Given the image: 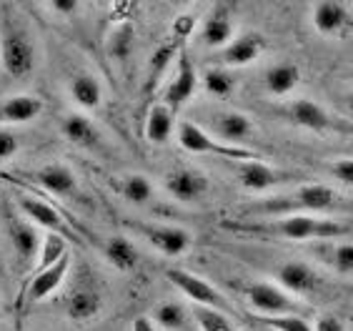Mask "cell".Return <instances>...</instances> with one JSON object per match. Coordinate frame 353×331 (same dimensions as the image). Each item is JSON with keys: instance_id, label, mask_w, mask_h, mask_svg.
<instances>
[{"instance_id": "cell-45", "label": "cell", "mask_w": 353, "mask_h": 331, "mask_svg": "<svg viewBox=\"0 0 353 331\" xmlns=\"http://www.w3.org/2000/svg\"><path fill=\"white\" fill-rule=\"evenodd\" d=\"M351 98H353V95H351Z\"/></svg>"}, {"instance_id": "cell-6", "label": "cell", "mask_w": 353, "mask_h": 331, "mask_svg": "<svg viewBox=\"0 0 353 331\" xmlns=\"http://www.w3.org/2000/svg\"><path fill=\"white\" fill-rule=\"evenodd\" d=\"M178 143L188 153H213V155H221V158H231L236 163L261 158L259 153H253V151L243 149V146H228V143L216 141L208 131H203L198 123H190V121L178 123Z\"/></svg>"}, {"instance_id": "cell-28", "label": "cell", "mask_w": 353, "mask_h": 331, "mask_svg": "<svg viewBox=\"0 0 353 331\" xmlns=\"http://www.w3.org/2000/svg\"><path fill=\"white\" fill-rule=\"evenodd\" d=\"M176 129V121H173V111L165 106V103H156L153 108L145 115V138L156 146H163L170 141Z\"/></svg>"}, {"instance_id": "cell-43", "label": "cell", "mask_w": 353, "mask_h": 331, "mask_svg": "<svg viewBox=\"0 0 353 331\" xmlns=\"http://www.w3.org/2000/svg\"><path fill=\"white\" fill-rule=\"evenodd\" d=\"M348 153H351V155H348V158H353V141L348 143Z\"/></svg>"}, {"instance_id": "cell-35", "label": "cell", "mask_w": 353, "mask_h": 331, "mask_svg": "<svg viewBox=\"0 0 353 331\" xmlns=\"http://www.w3.org/2000/svg\"><path fill=\"white\" fill-rule=\"evenodd\" d=\"M68 251V238L58 236V234H46L43 236V243H41V254H38V269H50L53 264H58Z\"/></svg>"}, {"instance_id": "cell-4", "label": "cell", "mask_w": 353, "mask_h": 331, "mask_svg": "<svg viewBox=\"0 0 353 331\" xmlns=\"http://www.w3.org/2000/svg\"><path fill=\"white\" fill-rule=\"evenodd\" d=\"M279 115L283 121L291 123V126H299V129L316 131V133L333 131V133H343L353 138V123L341 121L339 115L328 113L323 106L306 101V98H299V101H291V103H285V106H281Z\"/></svg>"}, {"instance_id": "cell-27", "label": "cell", "mask_w": 353, "mask_h": 331, "mask_svg": "<svg viewBox=\"0 0 353 331\" xmlns=\"http://www.w3.org/2000/svg\"><path fill=\"white\" fill-rule=\"evenodd\" d=\"M70 98L75 106H81L83 111H95L103 101V86L101 81L90 73H75L70 78Z\"/></svg>"}, {"instance_id": "cell-44", "label": "cell", "mask_w": 353, "mask_h": 331, "mask_svg": "<svg viewBox=\"0 0 353 331\" xmlns=\"http://www.w3.org/2000/svg\"><path fill=\"white\" fill-rule=\"evenodd\" d=\"M265 331H268V329H265Z\"/></svg>"}, {"instance_id": "cell-7", "label": "cell", "mask_w": 353, "mask_h": 331, "mask_svg": "<svg viewBox=\"0 0 353 331\" xmlns=\"http://www.w3.org/2000/svg\"><path fill=\"white\" fill-rule=\"evenodd\" d=\"M125 229H130L133 234H138L141 238L153 246L156 251H161L163 256L168 258H176V256H183L185 251L190 249V243H193V236H190L188 231L181 229V226H165V223H143V221H130L125 218L123 221Z\"/></svg>"}, {"instance_id": "cell-8", "label": "cell", "mask_w": 353, "mask_h": 331, "mask_svg": "<svg viewBox=\"0 0 353 331\" xmlns=\"http://www.w3.org/2000/svg\"><path fill=\"white\" fill-rule=\"evenodd\" d=\"M165 276L173 286H176L185 299H188L193 306H208V309H218L223 311V314H231V304H228V299L211 286L205 278L196 276V274H190L185 269H168L165 271Z\"/></svg>"}, {"instance_id": "cell-21", "label": "cell", "mask_w": 353, "mask_h": 331, "mask_svg": "<svg viewBox=\"0 0 353 331\" xmlns=\"http://www.w3.org/2000/svg\"><path fill=\"white\" fill-rule=\"evenodd\" d=\"M103 296L95 286H78L65 299V316L70 321H90L101 314Z\"/></svg>"}, {"instance_id": "cell-36", "label": "cell", "mask_w": 353, "mask_h": 331, "mask_svg": "<svg viewBox=\"0 0 353 331\" xmlns=\"http://www.w3.org/2000/svg\"><path fill=\"white\" fill-rule=\"evenodd\" d=\"M193 319H196L198 331H233L231 314H223L218 309H208V306H193Z\"/></svg>"}, {"instance_id": "cell-23", "label": "cell", "mask_w": 353, "mask_h": 331, "mask_svg": "<svg viewBox=\"0 0 353 331\" xmlns=\"http://www.w3.org/2000/svg\"><path fill=\"white\" fill-rule=\"evenodd\" d=\"M313 254L321 258V264H326L341 276H353V243L348 241H321Z\"/></svg>"}, {"instance_id": "cell-22", "label": "cell", "mask_w": 353, "mask_h": 331, "mask_svg": "<svg viewBox=\"0 0 353 331\" xmlns=\"http://www.w3.org/2000/svg\"><path fill=\"white\" fill-rule=\"evenodd\" d=\"M216 131L218 135L223 138L228 146H241V143H248L256 133L253 129V121L245 113H238V111H228V113L216 115Z\"/></svg>"}, {"instance_id": "cell-26", "label": "cell", "mask_w": 353, "mask_h": 331, "mask_svg": "<svg viewBox=\"0 0 353 331\" xmlns=\"http://www.w3.org/2000/svg\"><path fill=\"white\" fill-rule=\"evenodd\" d=\"M43 113V101L33 95H10L0 103V123H30Z\"/></svg>"}, {"instance_id": "cell-1", "label": "cell", "mask_w": 353, "mask_h": 331, "mask_svg": "<svg viewBox=\"0 0 353 331\" xmlns=\"http://www.w3.org/2000/svg\"><path fill=\"white\" fill-rule=\"evenodd\" d=\"M223 229L233 234L259 238H283V241H333L348 234V226L323 216H283L263 221H225Z\"/></svg>"}, {"instance_id": "cell-24", "label": "cell", "mask_w": 353, "mask_h": 331, "mask_svg": "<svg viewBox=\"0 0 353 331\" xmlns=\"http://www.w3.org/2000/svg\"><path fill=\"white\" fill-rule=\"evenodd\" d=\"M153 321L163 331H198L193 311L183 301H163L153 314Z\"/></svg>"}, {"instance_id": "cell-38", "label": "cell", "mask_w": 353, "mask_h": 331, "mask_svg": "<svg viewBox=\"0 0 353 331\" xmlns=\"http://www.w3.org/2000/svg\"><path fill=\"white\" fill-rule=\"evenodd\" d=\"M21 149V141H18V135L13 131H6L0 129V161H8V158H13Z\"/></svg>"}, {"instance_id": "cell-42", "label": "cell", "mask_w": 353, "mask_h": 331, "mask_svg": "<svg viewBox=\"0 0 353 331\" xmlns=\"http://www.w3.org/2000/svg\"><path fill=\"white\" fill-rule=\"evenodd\" d=\"M130 331H158V326L150 316H138V319H133Z\"/></svg>"}, {"instance_id": "cell-33", "label": "cell", "mask_w": 353, "mask_h": 331, "mask_svg": "<svg viewBox=\"0 0 353 331\" xmlns=\"http://www.w3.org/2000/svg\"><path fill=\"white\" fill-rule=\"evenodd\" d=\"M203 88L208 95H213V98H221V101H225V98H231L233 91H236V78H233L225 68H208L203 73Z\"/></svg>"}, {"instance_id": "cell-11", "label": "cell", "mask_w": 353, "mask_h": 331, "mask_svg": "<svg viewBox=\"0 0 353 331\" xmlns=\"http://www.w3.org/2000/svg\"><path fill=\"white\" fill-rule=\"evenodd\" d=\"M263 50H265L263 35L259 30H243L228 46L221 48L218 63H221V68H243V66H251L256 58H261Z\"/></svg>"}, {"instance_id": "cell-41", "label": "cell", "mask_w": 353, "mask_h": 331, "mask_svg": "<svg viewBox=\"0 0 353 331\" xmlns=\"http://www.w3.org/2000/svg\"><path fill=\"white\" fill-rule=\"evenodd\" d=\"M50 10L68 18V15H73L75 10H78V3H75V0H53V3H50Z\"/></svg>"}, {"instance_id": "cell-31", "label": "cell", "mask_w": 353, "mask_h": 331, "mask_svg": "<svg viewBox=\"0 0 353 331\" xmlns=\"http://www.w3.org/2000/svg\"><path fill=\"white\" fill-rule=\"evenodd\" d=\"M118 193L128 203H136V206H143L153 198V183L143 173H128V176H121V181L116 183Z\"/></svg>"}, {"instance_id": "cell-29", "label": "cell", "mask_w": 353, "mask_h": 331, "mask_svg": "<svg viewBox=\"0 0 353 331\" xmlns=\"http://www.w3.org/2000/svg\"><path fill=\"white\" fill-rule=\"evenodd\" d=\"M103 256L118 271H133L138 266V246L125 236H110L103 243Z\"/></svg>"}, {"instance_id": "cell-13", "label": "cell", "mask_w": 353, "mask_h": 331, "mask_svg": "<svg viewBox=\"0 0 353 331\" xmlns=\"http://www.w3.org/2000/svg\"><path fill=\"white\" fill-rule=\"evenodd\" d=\"M196 88H198L196 66H193V61L185 55V50H181V53H178L176 73H173L168 88H165V106L176 113L181 106H185V103L196 95Z\"/></svg>"}, {"instance_id": "cell-19", "label": "cell", "mask_w": 353, "mask_h": 331, "mask_svg": "<svg viewBox=\"0 0 353 331\" xmlns=\"http://www.w3.org/2000/svg\"><path fill=\"white\" fill-rule=\"evenodd\" d=\"M61 131H63V135L73 143V146H78V149L103 151V135H101V131H98V126L90 121L88 115L68 113L65 118H63Z\"/></svg>"}, {"instance_id": "cell-3", "label": "cell", "mask_w": 353, "mask_h": 331, "mask_svg": "<svg viewBox=\"0 0 353 331\" xmlns=\"http://www.w3.org/2000/svg\"><path fill=\"white\" fill-rule=\"evenodd\" d=\"M0 63L10 78H26L35 68V43L21 23L6 21L0 28Z\"/></svg>"}, {"instance_id": "cell-18", "label": "cell", "mask_w": 353, "mask_h": 331, "mask_svg": "<svg viewBox=\"0 0 353 331\" xmlns=\"http://www.w3.org/2000/svg\"><path fill=\"white\" fill-rule=\"evenodd\" d=\"M311 21H313V28H316L321 35L333 38V35L346 33L348 23H351V15H348V8L343 6V3L323 0V3H316V6H313Z\"/></svg>"}, {"instance_id": "cell-5", "label": "cell", "mask_w": 353, "mask_h": 331, "mask_svg": "<svg viewBox=\"0 0 353 331\" xmlns=\"http://www.w3.org/2000/svg\"><path fill=\"white\" fill-rule=\"evenodd\" d=\"M245 299L256 309L259 316H285V314H301L306 316V304L301 299L291 296L279 284L271 281H253L245 286Z\"/></svg>"}, {"instance_id": "cell-25", "label": "cell", "mask_w": 353, "mask_h": 331, "mask_svg": "<svg viewBox=\"0 0 353 331\" xmlns=\"http://www.w3.org/2000/svg\"><path fill=\"white\" fill-rule=\"evenodd\" d=\"M301 81V70L296 63H276L263 73V88L265 93L276 95V98H283V95H291L296 91Z\"/></svg>"}, {"instance_id": "cell-37", "label": "cell", "mask_w": 353, "mask_h": 331, "mask_svg": "<svg viewBox=\"0 0 353 331\" xmlns=\"http://www.w3.org/2000/svg\"><path fill=\"white\" fill-rule=\"evenodd\" d=\"M328 171H331V176L336 178L339 183H343V186H351V189H353V158H341V161H333L331 166H328Z\"/></svg>"}, {"instance_id": "cell-16", "label": "cell", "mask_w": 353, "mask_h": 331, "mask_svg": "<svg viewBox=\"0 0 353 331\" xmlns=\"http://www.w3.org/2000/svg\"><path fill=\"white\" fill-rule=\"evenodd\" d=\"M68 271H70V254H65V256H63L58 264L50 266V269L35 271L33 278H30L26 286V304H38V301L50 296V294L63 284V278L68 276Z\"/></svg>"}, {"instance_id": "cell-10", "label": "cell", "mask_w": 353, "mask_h": 331, "mask_svg": "<svg viewBox=\"0 0 353 331\" xmlns=\"http://www.w3.org/2000/svg\"><path fill=\"white\" fill-rule=\"evenodd\" d=\"M276 278H279L281 289L288 291L296 299H311L321 289L319 271L313 269L311 264H306V261H285L279 269V274H276Z\"/></svg>"}, {"instance_id": "cell-34", "label": "cell", "mask_w": 353, "mask_h": 331, "mask_svg": "<svg viewBox=\"0 0 353 331\" xmlns=\"http://www.w3.org/2000/svg\"><path fill=\"white\" fill-rule=\"evenodd\" d=\"M251 319L268 331H313L308 316H301V314H285V316H259V314H253Z\"/></svg>"}, {"instance_id": "cell-40", "label": "cell", "mask_w": 353, "mask_h": 331, "mask_svg": "<svg viewBox=\"0 0 353 331\" xmlns=\"http://www.w3.org/2000/svg\"><path fill=\"white\" fill-rule=\"evenodd\" d=\"M313 331H346L343 321L339 316H333V314H321L316 319V324H313Z\"/></svg>"}, {"instance_id": "cell-20", "label": "cell", "mask_w": 353, "mask_h": 331, "mask_svg": "<svg viewBox=\"0 0 353 331\" xmlns=\"http://www.w3.org/2000/svg\"><path fill=\"white\" fill-rule=\"evenodd\" d=\"M8 236H10V243H13L15 254L21 256L23 264H30L41 254L43 236H38L35 226L30 221H26V218L10 216V221H8Z\"/></svg>"}, {"instance_id": "cell-14", "label": "cell", "mask_w": 353, "mask_h": 331, "mask_svg": "<svg viewBox=\"0 0 353 331\" xmlns=\"http://www.w3.org/2000/svg\"><path fill=\"white\" fill-rule=\"evenodd\" d=\"M18 206L21 211L26 214V218L30 223H38L43 229H48V234H58L63 238H75L73 236V229H70L68 223L63 221V216L58 211L50 206L48 201L38 196H21L18 198Z\"/></svg>"}, {"instance_id": "cell-9", "label": "cell", "mask_w": 353, "mask_h": 331, "mask_svg": "<svg viewBox=\"0 0 353 331\" xmlns=\"http://www.w3.org/2000/svg\"><path fill=\"white\" fill-rule=\"evenodd\" d=\"M236 176H238V183H241V189L251 191V193H263V191L279 189V186L291 183L293 178H296V173L273 169L271 163L256 158V161L236 163Z\"/></svg>"}, {"instance_id": "cell-2", "label": "cell", "mask_w": 353, "mask_h": 331, "mask_svg": "<svg viewBox=\"0 0 353 331\" xmlns=\"http://www.w3.org/2000/svg\"><path fill=\"white\" fill-rule=\"evenodd\" d=\"M339 203L341 196L326 183H303V186L288 191V193L265 196L261 201L251 203V206H243L241 216L248 218V221L283 216H316V214L333 211Z\"/></svg>"}, {"instance_id": "cell-12", "label": "cell", "mask_w": 353, "mask_h": 331, "mask_svg": "<svg viewBox=\"0 0 353 331\" xmlns=\"http://www.w3.org/2000/svg\"><path fill=\"white\" fill-rule=\"evenodd\" d=\"M163 189L168 191L170 198H176L181 203H193L198 198H203L211 189L208 176L201 173L196 169H178L165 173L163 178Z\"/></svg>"}, {"instance_id": "cell-32", "label": "cell", "mask_w": 353, "mask_h": 331, "mask_svg": "<svg viewBox=\"0 0 353 331\" xmlns=\"http://www.w3.org/2000/svg\"><path fill=\"white\" fill-rule=\"evenodd\" d=\"M105 48H108V55L113 58V61H118V63L128 61L130 55H133V48H136V33H133V26H130V23L118 26L116 30L110 33Z\"/></svg>"}, {"instance_id": "cell-17", "label": "cell", "mask_w": 353, "mask_h": 331, "mask_svg": "<svg viewBox=\"0 0 353 331\" xmlns=\"http://www.w3.org/2000/svg\"><path fill=\"white\" fill-rule=\"evenodd\" d=\"M201 38L208 48H225L236 38V23L228 6H216L211 13L205 15L203 26H201Z\"/></svg>"}, {"instance_id": "cell-15", "label": "cell", "mask_w": 353, "mask_h": 331, "mask_svg": "<svg viewBox=\"0 0 353 331\" xmlns=\"http://www.w3.org/2000/svg\"><path fill=\"white\" fill-rule=\"evenodd\" d=\"M33 181L38 183V186H43L48 193H53V196H61V198L81 196L78 178H75V173L65 163H48V166L35 171Z\"/></svg>"}, {"instance_id": "cell-30", "label": "cell", "mask_w": 353, "mask_h": 331, "mask_svg": "<svg viewBox=\"0 0 353 331\" xmlns=\"http://www.w3.org/2000/svg\"><path fill=\"white\" fill-rule=\"evenodd\" d=\"M181 46H183V43H178L176 38H168L163 46H158V50L153 53V58H150V63H148V81H145L148 91H156L158 83L163 81V75L170 68V63H173V58L183 50Z\"/></svg>"}, {"instance_id": "cell-39", "label": "cell", "mask_w": 353, "mask_h": 331, "mask_svg": "<svg viewBox=\"0 0 353 331\" xmlns=\"http://www.w3.org/2000/svg\"><path fill=\"white\" fill-rule=\"evenodd\" d=\"M193 30H196V18H193V15H178L176 21H173V33H170V38H176L178 43H183L188 35H193Z\"/></svg>"}]
</instances>
